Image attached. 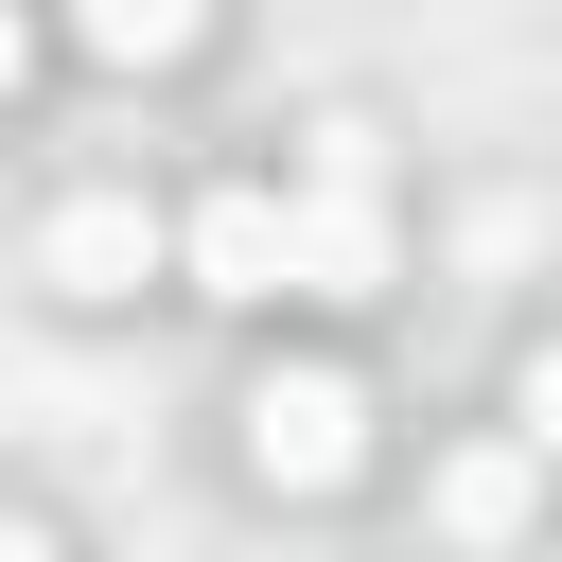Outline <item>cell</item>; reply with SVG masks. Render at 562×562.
I'll return each instance as SVG.
<instances>
[{
	"label": "cell",
	"mask_w": 562,
	"mask_h": 562,
	"mask_svg": "<svg viewBox=\"0 0 562 562\" xmlns=\"http://www.w3.org/2000/svg\"><path fill=\"white\" fill-rule=\"evenodd\" d=\"M246 457H263V492H334L369 457V386L351 369H263L246 386Z\"/></svg>",
	"instance_id": "cell-2"
},
{
	"label": "cell",
	"mask_w": 562,
	"mask_h": 562,
	"mask_svg": "<svg viewBox=\"0 0 562 562\" xmlns=\"http://www.w3.org/2000/svg\"><path fill=\"white\" fill-rule=\"evenodd\" d=\"M35 263H53L70 299H123V281H158V211H123V193H70Z\"/></svg>",
	"instance_id": "cell-4"
},
{
	"label": "cell",
	"mask_w": 562,
	"mask_h": 562,
	"mask_svg": "<svg viewBox=\"0 0 562 562\" xmlns=\"http://www.w3.org/2000/svg\"><path fill=\"white\" fill-rule=\"evenodd\" d=\"M281 211H299V299H369L386 281V140L369 123H316Z\"/></svg>",
	"instance_id": "cell-1"
},
{
	"label": "cell",
	"mask_w": 562,
	"mask_h": 562,
	"mask_svg": "<svg viewBox=\"0 0 562 562\" xmlns=\"http://www.w3.org/2000/svg\"><path fill=\"white\" fill-rule=\"evenodd\" d=\"M70 35H88L105 70H176V53L211 35V0H70Z\"/></svg>",
	"instance_id": "cell-5"
},
{
	"label": "cell",
	"mask_w": 562,
	"mask_h": 562,
	"mask_svg": "<svg viewBox=\"0 0 562 562\" xmlns=\"http://www.w3.org/2000/svg\"><path fill=\"white\" fill-rule=\"evenodd\" d=\"M176 263H193V299H299V211L281 193H211L176 228Z\"/></svg>",
	"instance_id": "cell-3"
},
{
	"label": "cell",
	"mask_w": 562,
	"mask_h": 562,
	"mask_svg": "<svg viewBox=\"0 0 562 562\" xmlns=\"http://www.w3.org/2000/svg\"><path fill=\"white\" fill-rule=\"evenodd\" d=\"M509 439H527V457H562V334L509 369Z\"/></svg>",
	"instance_id": "cell-7"
},
{
	"label": "cell",
	"mask_w": 562,
	"mask_h": 562,
	"mask_svg": "<svg viewBox=\"0 0 562 562\" xmlns=\"http://www.w3.org/2000/svg\"><path fill=\"white\" fill-rule=\"evenodd\" d=\"M439 509H457V527H527V457H457Z\"/></svg>",
	"instance_id": "cell-6"
},
{
	"label": "cell",
	"mask_w": 562,
	"mask_h": 562,
	"mask_svg": "<svg viewBox=\"0 0 562 562\" xmlns=\"http://www.w3.org/2000/svg\"><path fill=\"white\" fill-rule=\"evenodd\" d=\"M18 70H35V18H18V0H0V105H18Z\"/></svg>",
	"instance_id": "cell-8"
}]
</instances>
